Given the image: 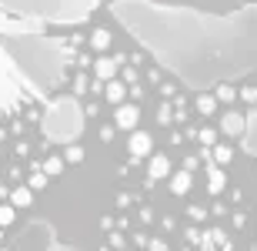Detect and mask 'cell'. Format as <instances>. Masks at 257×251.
<instances>
[{
	"label": "cell",
	"mask_w": 257,
	"mask_h": 251,
	"mask_svg": "<svg viewBox=\"0 0 257 251\" xmlns=\"http://www.w3.org/2000/svg\"><path fill=\"white\" fill-rule=\"evenodd\" d=\"M124 64H127L124 54H114V57H97L90 70H94L97 80H114L117 77V67H124Z\"/></svg>",
	"instance_id": "obj_6"
},
{
	"label": "cell",
	"mask_w": 257,
	"mask_h": 251,
	"mask_svg": "<svg viewBox=\"0 0 257 251\" xmlns=\"http://www.w3.org/2000/svg\"><path fill=\"white\" fill-rule=\"evenodd\" d=\"M0 241H4V228H0Z\"/></svg>",
	"instance_id": "obj_33"
},
{
	"label": "cell",
	"mask_w": 257,
	"mask_h": 251,
	"mask_svg": "<svg viewBox=\"0 0 257 251\" xmlns=\"http://www.w3.org/2000/svg\"><path fill=\"white\" fill-rule=\"evenodd\" d=\"M104 97H107V104H124V101H127V84H124V80H104Z\"/></svg>",
	"instance_id": "obj_11"
},
{
	"label": "cell",
	"mask_w": 257,
	"mask_h": 251,
	"mask_svg": "<svg viewBox=\"0 0 257 251\" xmlns=\"http://www.w3.org/2000/svg\"><path fill=\"white\" fill-rule=\"evenodd\" d=\"M37 101H47L44 94L30 91L27 87V77L17 70L14 57H10L4 44H0V124L7 121H17L27 107H34Z\"/></svg>",
	"instance_id": "obj_2"
},
{
	"label": "cell",
	"mask_w": 257,
	"mask_h": 251,
	"mask_svg": "<svg viewBox=\"0 0 257 251\" xmlns=\"http://www.w3.org/2000/svg\"><path fill=\"white\" fill-rule=\"evenodd\" d=\"M34 27V20H14V14H7V10L0 7V30H30Z\"/></svg>",
	"instance_id": "obj_17"
},
{
	"label": "cell",
	"mask_w": 257,
	"mask_h": 251,
	"mask_svg": "<svg viewBox=\"0 0 257 251\" xmlns=\"http://www.w3.org/2000/svg\"><path fill=\"white\" fill-rule=\"evenodd\" d=\"M114 131H117V127L104 124V127H100V141H104V144H110V141H114Z\"/></svg>",
	"instance_id": "obj_27"
},
{
	"label": "cell",
	"mask_w": 257,
	"mask_h": 251,
	"mask_svg": "<svg viewBox=\"0 0 257 251\" xmlns=\"http://www.w3.org/2000/svg\"><path fill=\"white\" fill-rule=\"evenodd\" d=\"M117 208H120V211H124V208H131V204H134V194H127V191H120V194H117Z\"/></svg>",
	"instance_id": "obj_26"
},
{
	"label": "cell",
	"mask_w": 257,
	"mask_h": 251,
	"mask_svg": "<svg viewBox=\"0 0 257 251\" xmlns=\"http://www.w3.org/2000/svg\"><path fill=\"white\" fill-rule=\"evenodd\" d=\"M210 161H214L217 168H227L230 161H234V147H230V144H220V141H217V144L210 147Z\"/></svg>",
	"instance_id": "obj_15"
},
{
	"label": "cell",
	"mask_w": 257,
	"mask_h": 251,
	"mask_svg": "<svg viewBox=\"0 0 257 251\" xmlns=\"http://www.w3.org/2000/svg\"><path fill=\"white\" fill-rule=\"evenodd\" d=\"M214 97H217V104H234V101H237V87L234 84H217Z\"/></svg>",
	"instance_id": "obj_18"
},
{
	"label": "cell",
	"mask_w": 257,
	"mask_h": 251,
	"mask_svg": "<svg viewBox=\"0 0 257 251\" xmlns=\"http://www.w3.org/2000/svg\"><path fill=\"white\" fill-rule=\"evenodd\" d=\"M217 131H220V134H227V137H240L244 131H247V117L237 114V111H224V114H220Z\"/></svg>",
	"instance_id": "obj_7"
},
{
	"label": "cell",
	"mask_w": 257,
	"mask_h": 251,
	"mask_svg": "<svg viewBox=\"0 0 257 251\" xmlns=\"http://www.w3.org/2000/svg\"><path fill=\"white\" fill-rule=\"evenodd\" d=\"M124 84H127V87H131V84H137V70H134V67H127V64H124Z\"/></svg>",
	"instance_id": "obj_28"
},
{
	"label": "cell",
	"mask_w": 257,
	"mask_h": 251,
	"mask_svg": "<svg viewBox=\"0 0 257 251\" xmlns=\"http://www.w3.org/2000/svg\"><path fill=\"white\" fill-rule=\"evenodd\" d=\"M87 87H90V77H87V74H77V80H74V97L87 94Z\"/></svg>",
	"instance_id": "obj_24"
},
{
	"label": "cell",
	"mask_w": 257,
	"mask_h": 251,
	"mask_svg": "<svg viewBox=\"0 0 257 251\" xmlns=\"http://www.w3.org/2000/svg\"><path fill=\"white\" fill-rule=\"evenodd\" d=\"M84 107L77 104V97H57V101H50L47 111H44V137H47L50 144H70L77 137L84 134Z\"/></svg>",
	"instance_id": "obj_4"
},
{
	"label": "cell",
	"mask_w": 257,
	"mask_h": 251,
	"mask_svg": "<svg viewBox=\"0 0 257 251\" xmlns=\"http://www.w3.org/2000/svg\"><path fill=\"white\" fill-rule=\"evenodd\" d=\"M110 44H114V37H110V30H104V27H94V30H90V47H94L97 54H104V50H110Z\"/></svg>",
	"instance_id": "obj_13"
},
{
	"label": "cell",
	"mask_w": 257,
	"mask_h": 251,
	"mask_svg": "<svg viewBox=\"0 0 257 251\" xmlns=\"http://www.w3.org/2000/svg\"><path fill=\"white\" fill-rule=\"evenodd\" d=\"M167 181H171V194L184 198V194H191V188H194V174L187 171V168H181V171L167 174Z\"/></svg>",
	"instance_id": "obj_10"
},
{
	"label": "cell",
	"mask_w": 257,
	"mask_h": 251,
	"mask_svg": "<svg viewBox=\"0 0 257 251\" xmlns=\"http://www.w3.org/2000/svg\"><path fill=\"white\" fill-rule=\"evenodd\" d=\"M100 228H104V231H110V228H114V218H110V214H104V218H100Z\"/></svg>",
	"instance_id": "obj_31"
},
{
	"label": "cell",
	"mask_w": 257,
	"mask_h": 251,
	"mask_svg": "<svg viewBox=\"0 0 257 251\" xmlns=\"http://www.w3.org/2000/svg\"><path fill=\"white\" fill-rule=\"evenodd\" d=\"M141 221H154V208H141Z\"/></svg>",
	"instance_id": "obj_32"
},
{
	"label": "cell",
	"mask_w": 257,
	"mask_h": 251,
	"mask_svg": "<svg viewBox=\"0 0 257 251\" xmlns=\"http://www.w3.org/2000/svg\"><path fill=\"white\" fill-rule=\"evenodd\" d=\"M84 161V147L80 144H67L64 147V164H80Z\"/></svg>",
	"instance_id": "obj_21"
},
{
	"label": "cell",
	"mask_w": 257,
	"mask_h": 251,
	"mask_svg": "<svg viewBox=\"0 0 257 251\" xmlns=\"http://www.w3.org/2000/svg\"><path fill=\"white\" fill-rule=\"evenodd\" d=\"M237 97H244V101H247V104H257V87H254V84L240 87V91H237Z\"/></svg>",
	"instance_id": "obj_25"
},
{
	"label": "cell",
	"mask_w": 257,
	"mask_h": 251,
	"mask_svg": "<svg viewBox=\"0 0 257 251\" xmlns=\"http://www.w3.org/2000/svg\"><path fill=\"white\" fill-rule=\"evenodd\" d=\"M0 7L24 20H57V24H80L90 17L97 0H0Z\"/></svg>",
	"instance_id": "obj_3"
},
{
	"label": "cell",
	"mask_w": 257,
	"mask_h": 251,
	"mask_svg": "<svg viewBox=\"0 0 257 251\" xmlns=\"http://www.w3.org/2000/svg\"><path fill=\"white\" fill-rule=\"evenodd\" d=\"M194 111L204 114V117H210L214 111H217V97H214V94H197V97H194Z\"/></svg>",
	"instance_id": "obj_16"
},
{
	"label": "cell",
	"mask_w": 257,
	"mask_h": 251,
	"mask_svg": "<svg viewBox=\"0 0 257 251\" xmlns=\"http://www.w3.org/2000/svg\"><path fill=\"white\" fill-rule=\"evenodd\" d=\"M224 188H227V174H224V168L210 164V168H207V191H210V194H220Z\"/></svg>",
	"instance_id": "obj_12"
},
{
	"label": "cell",
	"mask_w": 257,
	"mask_h": 251,
	"mask_svg": "<svg viewBox=\"0 0 257 251\" xmlns=\"http://www.w3.org/2000/svg\"><path fill=\"white\" fill-rule=\"evenodd\" d=\"M7 198H10V204H14L17 211H20V208H30V204H34V191H30L27 184H20V188H14V191H10Z\"/></svg>",
	"instance_id": "obj_14"
},
{
	"label": "cell",
	"mask_w": 257,
	"mask_h": 251,
	"mask_svg": "<svg viewBox=\"0 0 257 251\" xmlns=\"http://www.w3.org/2000/svg\"><path fill=\"white\" fill-rule=\"evenodd\" d=\"M167 174H171V157H167V154H151V161H147V181H144V184L151 188V184L164 181Z\"/></svg>",
	"instance_id": "obj_8"
},
{
	"label": "cell",
	"mask_w": 257,
	"mask_h": 251,
	"mask_svg": "<svg viewBox=\"0 0 257 251\" xmlns=\"http://www.w3.org/2000/svg\"><path fill=\"white\" fill-rule=\"evenodd\" d=\"M44 174H47V178H57L60 171H64V157H44Z\"/></svg>",
	"instance_id": "obj_22"
},
{
	"label": "cell",
	"mask_w": 257,
	"mask_h": 251,
	"mask_svg": "<svg viewBox=\"0 0 257 251\" xmlns=\"http://www.w3.org/2000/svg\"><path fill=\"white\" fill-rule=\"evenodd\" d=\"M147 248H151V251H167V244H164L161 238H151V241H147Z\"/></svg>",
	"instance_id": "obj_29"
},
{
	"label": "cell",
	"mask_w": 257,
	"mask_h": 251,
	"mask_svg": "<svg viewBox=\"0 0 257 251\" xmlns=\"http://www.w3.org/2000/svg\"><path fill=\"white\" fill-rule=\"evenodd\" d=\"M151 147H154L151 131H131V141H127L131 157H151Z\"/></svg>",
	"instance_id": "obj_9"
},
{
	"label": "cell",
	"mask_w": 257,
	"mask_h": 251,
	"mask_svg": "<svg viewBox=\"0 0 257 251\" xmlns=\"http://www.w3.org/2000/svg\"><path fill=\"white\" fill-rule=\"evenodd\" d=\"M47 184H50V178L44 174V168H34V171H30V178H27L30 191H40V188H47Z\"/></svg>",
	"instance_id": "obj_20"
},
{
	"label": "cell",
	"mask_w": 257,
	"mask_h": 251,
	"mask_svg": "<svg viewBox=\"0 0 257 251\" xmlns=\"http://www.w3.org/2000/svg\"><path fill=\"white\" fill-rule=\"evenodd\" d=\"M194 137L200 141V147H204V151H210V147L217 144V131H214V127H200V131H194Z\"/></svg>",
	"instance_id": "obj_19"
},
{
	"label": "cell",
	"mask_w": 257,
	"mask_h": 251,
	"mask_svg": "<svg viewBox=\"0 0 257 251\" xmlns=\"http://www.w3.org/2000/svg\"><path fill=\"white\" fill-rule=\"evenodd\" d=\"M191 218H194V221H200V218H207V211H204V208H197V204H194V208H191Z\"/></svg>",
	"instance_id": "obj_30"
},
{
	"label": "cell",
	"mask_w": 257,
	"mask_h": 251,
	"mask_svg": "<svg viewBox=\"0 0 257 251\" xmlns=\"http://www.w3.org/2000/svg\"><path fill=\"white\" fill-rule=\"evenodd\" d=\"M0 44L14 57V64H20V74L34 84L37 94L57 87L64 67L74 60V44H64L60 37H4Z\"/></svg>",
	"instance_id": "obj_1"
},
{
	"label": "cell",
	"mask_w": 257,
	"mask_h": 251,
	"mask_svg": "<svg viewBox=\"0 0 257 251\" xmlns=\"http://www.w3.org/2000/svg\"><path fill=\"white\" fill-rule=\"evenodd\" d=\"M137 121H141L137 101H124V104L114 107V127L117 131H137Z\"/></svg>",
	"instance_id": "obj_5"
},
{
	"label": "cell",
	"mask_w": 257,
	"mask_h": 251,
	"mask_svg": "<svg viewBox=\"0 0 257 251\" xmlns=\"http://www.w3.org/2000/svg\"><path fill=\"white\" fill-rule=\"evenodd\" d=\"M17 221V208L14 204H0V228H10Z\"/></svg>",
	"instance_id": "obj_23"
}]
</instances>
